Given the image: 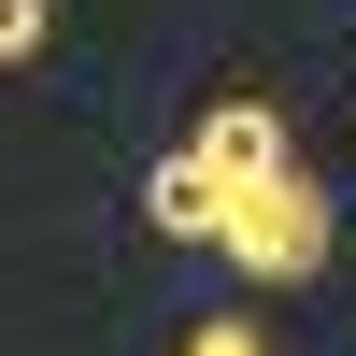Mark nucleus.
Here are the masks:
<instances>
[{
  "label": "nucleus",
  "instance_id": "nucleus-4",
  "mask_svg": "<svg viewBox=\"0 0 356 356\" xmlns=\"http://www.w3.org/2000/svg\"><path fill=\"white\" fill-rule=\"evenodd\" d=\"M43 29H57V0H0V72H15V57H43Z\"/></svg>",
  "mask_w": 356,
  "mask_h": 356
},
{
  "label": "nucleus",
  "instance_id": "nucleus-2",
  "mask_svg": "<svg viewBox=\"0 0 356 356\" xmlns=\"http://www.w3.org/2000/svg\"><path fill=\"white\" fill-rule=\"evenodd\" d=\"M143 214H157V243H214L228 228V171L200 157V143H171V157L143 171Z\"/></svg>",
  "mask_w": 356,
  "mask_h": 356
},
{
  "label": "nucleus",
  "instance_id": "nucleus-3",
  "mask_svg": "<svg viewBox=\"0 0 356 356\" xmlns=\"http://www.w3.org/2000/svg\"><path fill=\"white\" fill-rule=\"evenodd\" d=\"M200 157H214L228 186H257V171H285V114L271 100H214L200 114Z\"/></svg>",
  "mask_w": 356,
  "mask_h": 356
},
{
  "label": "nucleus",
  "instance_id": "nucleus-5",
  "mask_svg": "<svg viewBox=\"0 0 356 356\" xmlns=\"http://www.w3.org/2000/svg\"><path fill=\"white\" fill-rule=\"evenodd\" d=\"M186 356H271V342H257L243 314H200V342H186Z\"/></svg>",
  "mask_w": 356,
  "mask_h": 356
},
{
  "label": "nucleus",
  "instance_id": "nucleus-1",
  "mask_svg": "<svg viewBox=\"0 0 356 356\" xmlns=\"http://www.w3.org/2000/svg\"><path fill=\"white\" fill-rule=\"evenodd\" d=\"M214 257H228L243 285H314V271H328V186H314L300 157H285V171H257V186H228Z\"/></svg>",
  "mask_w": 356,
  "mask_h": 356
}]
</instances>
